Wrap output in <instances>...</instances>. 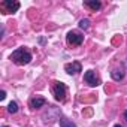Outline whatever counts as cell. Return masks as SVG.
<instances>
[{
	"label": "cell",
	"instance_id": "cell-1",
	"mask_svg": "<svg viewBox=\"0 0 127 127\" xmlns=\"http://www.w3.org/2000/svg\"><path fill=\"white\" fill-rule=\"evenodd\" d=\"M11 60L15 63V64H20V66L29 64V63L32 61V54H30L26 48H18V49H15V51L12 52Z\"/></svg>",
	"mask_w": 127,
	"mask_h": 127
},
{
	"label": "cell",
	"instance_id": "cell-2",
	"mask_svg": "<svg viewBox=\"0 0 127 127\" xmlns=\"http://www.w3.org/2000/svg\"><path fill=\"white\" fill-rule=\"evenodd\" d=\"M54 96L57 100H64L66 96V85L63 82H54Z\"/></svg>",
	"mask_w": 127,
	"mask_h": 127
},
{
	"label": "cell",
	"instance_id": "cell-3",
	"mask_svg": "<svg viewBox=\"0 0 127 127\" xmlns=\"http://www.w3.org/2000/svg\"><path fill=\"white\" fill-rule=\"evenodd\" d=\"M66 39H67V42L70 45H81L82 40H84V36L79 34V33H76V32H69Z\"/></svg>",
	"mask_w": 127,
	"mask_h": 127
},
{
	"label": "cell",
	"instance_id": "cell-4",
	"mask_svg": "<svg viewBox=\"0 0 127 127\" xmlns=\"http://www.w3.org/2000/svg\"><path fill=\"white\" fill-rule=\"evenodd\" d=\"M84 79H85V82H87L88 85H91V87L99 85V79H97V76H96V72H93V70H87V72L84 73Z\"/></svg>",
	"mask_w": 127,
	"mask_h": 127
},
{
	"label": "cell",
	"instance_id": "cell-5",
	"mask_svg": "<svg viewBox=\"0 0 127 127\" xmlns=\"http://www.w3.org/2000/svg\"><path fill=\"white\" fill-rule=\"evenodd\" d=\"M2 8L5 9V11H8V14L9 12H17L18 9H20V3L18 2H12V0H5V2L2 3Z\"/></svg>",
	"mask_w": 127,
	"mask_h": 127
},
{
	"label": "cell",
	"instance_id": "cell-6",
	"mask_svg": "<svg viewBox=\"0 0 127 127\" xmlns=\"http://www.w3.org/2000/svg\"><path fill=\"white\" fill-rule=\"evenodd\" d=\"M66 72L69 73V75H76V73H79L81 70H82V67H81V63L79 61H73V63H69V64H66Z\"/></svg>",
	"mask_w": 127,
	"mask_h": 127
},
{
	"label": "cell",
	"instance_id": "cell-7",
	"mask_svg": "<svg viewBox=\"0 0 127 127\" xmlns=\"http://www.w3.org/2000/svg\"><path fill=\"white\" fill-rule=\"evenodd\" d=\"M45 105V99L43 97H33L30 100V108L33 109H37V108H42Z\"/></svg>",
	"mask_w": 127,
	"mask_h": 127
},
{
	"label": "cell",
	"instance_id": "cell-8",
	"mask_svg": "<svg viewBox=\"0 0 127 127\" xmlns=\"http://www.w3.org/2000/svg\"><path fill=\"white\" fill-rule=\"evenodd\" d=\"M84 5L87 6V8H90V9H93V11H99L100 8H102V3L100 2H90V0H87V2H84Z\"/></svg>",
	"mask_w": 127,
	"mask_h": 127
},
{
	"label": "cell",
	"instance_id": "cell-9",
	"mask_svg": "<svg viewBox=\"0 0 127 127\" xmlns=\"http://www.w3.org/2000/svg\"><path fill=\"white\" fill-rule=\"evenodd\" d=\"M111 75H112L114 81H121V79L124 78V72H123V70H118V69L112 70V72H111Z\"/></svg>",
	"mask_w": 127,
	"mask_h": 127
},
{
	"label": "cell",
	"instance_id": "cell-10",
	"mask_svg": "<svg viewBox=\"0 0 127 127\" xmlns=\"http://www.w3.org/2000/svg\"><path fill=\"white\" fill-rule=\"evenodd\" d=\"M58 121H60V127H76V124L72 123V121L67 120V118H60Z\"/></svg>",
	"mask_w": 127,
	"mask_h": 127
},
{
	"label": "cell",
	"instance_id": "cell-11",
	"mask_svg": "<svg viewBox=\"0 0 127 127\" xmlns=\"http://www.w3.org/2000/svg\"><path fill=\"white\" fill-rule=\"evenodd\" d=\"M17 111H18L17 102H11V103L8 105V112H9V114H17Z\"/></svg>",
	"mask_w": 127,
	"mask_h": 127
},
{
	"label": "cell",
	"instance_id": "cell-12",
	"mask_svg": "<svg viewBox=\"0 0 127 127\" xmlns=\"http://www.w3.org/2000/svg\"><path fill=\"white\" fill-rule=\"evenodd\" d=\"M79 27H81L82 30H87V29L90 27V20H87V18H85V20H81V21H79Z\"/></svg>",
	"mask_w": 127,
	"mask_h": 127
},
{
	"label": "cell",
	"instance_id": "cell-13",
	"mask_svg": "<svg viewBox=\"0 0 127 127\" xmlns=\"http://www.w3.org/2000/svg\"><path fill=\"white\" fill-rule=\"evenodd\" d=\"M5 97H6V93H5V91H2V93H0V99H2V100H3Z\"/></svg>",
	"mask_w": 127,
	"mask_h": 127
},
{
	"label": "cell",
	"instance_id": "cell-14",
	"mask_svg": "<svg viewBox=\"0 0 127 127\" xmlns=\"http://www.w3.org/2000/svg\"><path fill=\"white\" fill-rule=\"evenodd\" d=\"M124 118H126V120H127V111H126V112H124Z\"/></svg>",
	"mask_w": 127,
	"mask_h": 127
},
{
	"label": "cell",
	"instance_id": "cell-15",
	"mask_svg": "<svg viewBox=\"0 0 127 127\" xmlns=\"http://www.w3.org/2000/svg\"><path fill=\"white\" fill-rule=\"evenodd\" d=\"M114 127H123V126H120V124H115V126H114Z\"/></svg>",
	"mask_w": 127,
	"mask_h": 127
},
{
	"label": "cell",
	"instance_id": "cell-16",
	"mask_svg": "<svg viewBox=\"0 0 127 127\" xmlns=\"http://www.w3.org/2000/svg\"><path fill=\"white\" fill-rule=\"evenodd\" d=\"M3 127H8V126H3Z\"/></svg>",
	"mask_w": 127,
	"mask_h": 127
}]
</instances>
